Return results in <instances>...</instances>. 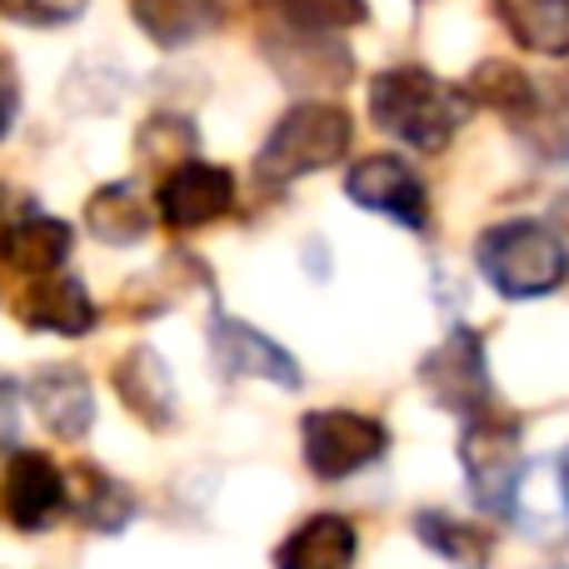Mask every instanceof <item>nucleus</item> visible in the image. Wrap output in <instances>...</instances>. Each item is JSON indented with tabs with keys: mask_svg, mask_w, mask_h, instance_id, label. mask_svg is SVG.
<instances>
[{
	"mask_svg": "<svg viewBox=\"0 0 569 569\" xmlns=\"http://www.w3.org/2000/svg\"><path fill=\"white\" fill-rule=\"evenodd\" d=\"M410 530H415V540H420L425 550L440 555V560L455 565V569H490L495 565V535L485 530V525L455 515V510H440V505L415 510Z\"/></svg>",
	"mask_w": 569,
	"mask_h": 569,
	"instance_id": "f3484780",
	"label": "nucleus"
},
{
	"mask_svg": "<svg viewBox=\"0 0 569 569\" xmlns=\"http://www.w3.org/2000/svg\"><path fill=\"white\" fill-rule=\"evenodd\" d=\"M16 116H20V80H16V66H10V56L0 50V140L10 136Z\"/></svg>",
	"mask_w": 569,
	"mask_h": 569,
	"instance_id": "393cba45",
	"label": "nucleus"
},
{
	"mask_svg": "<svg viewBox=\"0 0 569 569\" xmlns=\"http://www.w3.org/2000/svg\"><path fill=\"white\" fill-rule=\"evenodd\" d=\"M284 30H300V36H340L370 20L365 0H276Z\"/></svg>",
	"mask_w": 569,
	"mask_h": 569,
	"instance_id": "4be33fe9",
	"label": "nucleus"
},
{
	"mask_svg": "<svg viewBox=\"0 0 569 569\" xmlns=\"http://www.w3.org/2000/svg\"><path fill=\"white\" fill-rule=\"evenodd\" d=\"M110 385H116L120 405H126L140 425H150V430H170V425L180 420L176 380H170L166 360H160L150 345H136V350L120 355L116 370H110Z\"/></svg>",
	"mask_w": 569,
	"mask_h": 569,
	"instance_id": "f8f14e48",
	"label": "nucleus"
},
{
	"mask_svg": "<svg viewBox=\"0 0 569 569\" xmlns=\"http://www.w3.org/2000/svg\"><path fill=\"white\" fill-rule=\"evenodd\" d=\"M66 515L96 535H120L136 520V495L100 465H76L66 470Z\"/></svg>",
	"mask_w": 569,
	"mask_h": 569,
	"instance_id": "dca6fc26",
	"label": "nucleus"
},
{
	"mask_svg": "<svg viewBox=\"0 0 569 569\" xmlns=\"http://www.w3.org/2000/svg\"><path fill=\"white\" fill-rule=\"evenodd\" d=\"M475 266H480L485 284L505 300H545L569 280V246L545 220L515 216L480 230Z\"/></svg>",
	"mask_w": 569,
	"mask_h": 569,
	"instance_id": "7ed1b4c3",
	"label": "nucleus"
},
{
	"mask_svg": "<svg viewBox=\"0 0 569 569\" xmlns=\"http://www.w3.org/2000/svg\"><path fill=\"white\" fill-rule=\"evenodd\" d=\"M460 470H465V490H470L475 510L500 525H520L525 480H530L520 415L500 405V410L480 415V420H465L460 425Z\"/></svg>",
	"mask_w": 569,
	"mask_h": 569,
	"instance_id": "f03ea898",
	"label": "nucleus"
},
{
	"mask_svg": "<svg viewBox=\"0 0 569 569\" xmlns=\"http://www.w3.org/2000/svg\"><path fill=\"white\" fill-rule=\"evenodd\" d=\"M210 360L226 380H266L280 390H300L305 370L280 340H270L266 330L236 320V315L216 310L210 315Z\"/></svg>",
	"mask_w": 569,
	"mask_h": 569,
	"instance_id": "9d476101",
	"label": "nucleus"
},
{
	"mask_svg": "<svg viewBox=\"0 0 569 569\" xmlns=\"http://www.w3.org/2000/svg\"><path fill=\"white\" fill-rule=\"evenodd\" d=\"M360 565V530L350 515H305L276 545V569H355Z\"/></svg>",
	"mask_w": 569,
	"mask_h": 569,
	"instance_id": "ddd939ff",
	"label": "nucleus"
},
{
	"mask_svg": "<svg viewBox=\"0 0 569 569\" xmlns=\"http://www.w3.org/2000/svg\"><path fill=\"white\" fill-rule=\"evenodd\" d=\"M555 490H560V510H565V525H569V445L555 460Z\"/></svg>",
	"mask_w": 569,
	"mask_h": 569,
	"instance_id": "a878e982",
	"label": "nucleus"
},
{
	"mask_svg": "<svg viewBox=\"0 0 569 569\" xmlns=\"http://www.w3.org/2000/svg\"><path fill=\"white\" fill-rule=\"evenodd\" d=\"M390 455V425L365 410L325 405L300 415V460L320 485H345Z\"/></svg>",
	"mask_w": 569,
	"mask_h": 569,
	"instance_id": "39448f33",
	"label": "nucleus"
},
{
	"mask_svg": "<svg viewBox=\"0 0 569 569\" xmlns=\"http://www.w3.org/2000/svg\"><path fill=\"white\" fill-rule=\"evenodd\" d=\"M70 246H76V236H70L66 220H50L40 210H26L20 220L0 226V266L20 280H40L66 270Z\"/></svg>",
	"mask_w": 569,
	"mask_h": 569,
	"instance_id": "4468645a",
	"label": "nucleus"
},
{
	"mask_svg": "<svg viewBox=\"0 0 569 569\" xmlns=\"http://www.w3.org/2000/svg\"><path fill=\"white\" fill-rule=\"evenodd\" d=\"M465 96H470V106L495 110V116H505L510 126H520V120H530L535 110H540L535 80L525 76L520 66H510V60H480V66L470 70V80H465Z\"/></svg>",
	"mask_w": 569,
	"mask_h": 569,
	"instance_id": "412c9836",
	"label": "nucleus"
},
{
	"mask_svg": "<svg viewBox=\"0 0 569 569\" xmlns=\"http://www.w3.org/2000/svg\"><path fill=\"white\" fill-rule=\"evenodd\" d=\"M86 6L90 0H0V16L20 20V26L50 30V26H70V20H80Z\"/></svg>",
	"mask_w": 569,
	"mask_h": 569,
	"instance_id": "b1692460",
	"label": "nucleus"
},
{
	"mask_svg": "<svg viewBox=\"0 0 569 569\" xmlns=\"http://www.w3.org/2000/svg\"><path fill=\"white\" fill-rule=\"evenodd\" d=\"M196 146H200L196 126L180 116H156V120H146V130H140V156L160 160L166 170L180 166V160H196Z\"/></svg>",
	"mask_w": 569,
	"mask_h": 569,
	"instance_id": "5701e85b",
	"label": "nucleus"
},
{
	"mask_svg": "<svg viewBox=\"0 0 569 569\" xmlns=\"http://www.w3.org/2000/svg\"><path fill=\"white\" fill-rule=\"evenodd\" d=\"M345 196L360 210L395 220L405 230H430V190H425L420 170L400 156H365L345 170Z\"/></svg>",
	"mask_w": 569,
	"mask_h": 569,
	"instance_id": "0eeeda50",
	"label": "nucleus"
},
{
	"mask_svg": "<svg viewBox=\"0 0 569 569\" xmlns=\"http://www.w3.org/2000/svg\"><path fill=\"white\" fill-rule=\"evenodd\" d=\"M350 140H355L350 110L335 106V100H300L266 136V146L256 156V176L266 186H290V180H305L315 170H330L335 160H345Z\"/></svg>",
	"mask_w": 569,
	"mask_h": 569,
	"instance_id": "20e7f679",
	"label": "nucleus"
},
{
	"mask_svg": "<svg viewBox=\"0 0 569 569\" xmlns=\"http://www.w3.org/2000/svg\"><path fill=\"white\" fill-rule=\"evenodd\" d=\"M16 315H20V325H26V330L66 335V340H76V335H90V330H96V320H100L90 290L76 276H70V270L26 280V290H20V300H16Z\"/></svg>",
	"mask_w": 569,
	"mask_h": 569,
	"instance_id": "9b49d317",
	"label": "nucleus"
},
{
	"mask_svg": "<svg viewBox=\"0 0 569 569\" xmlns=\"http://www.w3.org/2000/svg\"><path fill=\"white\" fill-rule=\"evenodd\" d=\"M420 385L430 390V400L440 410L460 415L465 420H480V415L500 410V395H495V375H490V355H485V335L475 325H455L440 345L420 360Z\"/></svg>",
	"mask_w": 569,
	"mask_h": 569,
	"instance_id": "423d86ee",
	"label": "nucleus"
},
{
	"mask_svg": "<svg viewBox=\"0 0 569 569\" xmlns=\"http://www.w3.org/2000/svg\"><path fill=\"white\" fill-rule=\"evenodd\" d=\"M66 515V470L46 450H16L0 465V520L20 535H46Z\"/></svg>",
	"mask_w": 569,
	"mask_h": 569,
	"instance_id": "6e6552de",
	"label": "nucleus"
},
{
	"mask_svg": "<svg viewBox=\"0 0 569 569\" xmlns=\"http://www.w3.org/2000/svg\"><path fill=\"white\" fill-rule=\"evenodd\" d=\"M370 120L420 156H440L470 120V96L425 66H390L370 80Z\"/></svg>",
	"mask_w": 569,
	"mask_h": 569,
	"instance_id": "f257e3e1",
	"label": "nucleus"
},
{
	"mask_svg": "<svg viewBox=\"0 0 569 569\" xmlns=\"http://www.w3.org/2000/svg\"><path fill=\"white\" fill-rule=\"evenodd\" d=\"M490 10L515 46L550 60L569 56V0H490Z\"/></svg>",
	"mask_w": 569,
	"mask_h": 569,
	"instance_id": "6ab92c4d",
	"label": "nucleus"
},
{
	"mask_svg": "<svg viewBox=\"0 0 569 569\" xmlns=\"http://www.w3.org/2000/svg\"><path fill=\"white\" fill-rule=\"evenodd\" d=\"M156 220L170 230H200L216 226L236 210V176L226 166H210V160H180L160 176L156 186Z\"/></svg>",
	"mask_w": 569,
	"mask_h": 569,
	"instance_id": "1a4fd4ad",
	"label": "nucleus"
},
{
	"mask_svg": "<svg viewBox=\"0 0 569 569\" xmlns=\"http://www.w3.org/2000/svg\"><path fill=\"white\" fill-rule=\"evenodd\" d=\"M130 16L160 50H180L206 40L226 20V6L220 0H130Z\"/></svg>",
	"mask_w": 569,
	"mask_h": 569,
	"instance_id": "a211bd4d",
	"label": "nucleus"
},
{
	"mask_svg": "<svg viewBox=\"0 0 569 569\" xmlns=\"http://www.w3.org/2000/svg\"><path fill=\"white\" fill-rule=\"evenodd\" d=\"M555 216H560V220H565V226H569V196L560 200V210H555Z\"/></svg>",
	"mask_w": 569,
	"mask_h": 569,
	"instance_id": "bb28decb",
	"label": "nucleus"
},
{
	"mask_svg": "<svg viewBox=\"0 0 569 569\" xmlns=\"http://www.w3.org/2000/svg\"><path fill=\"white\" fill-rule=\"evenodd\" d=\"M30 405H36L40 425H46L56 440H86L90 425H96V395H90V380L70 365H50L30 380Z\"/></svg>",
	"mask_w": 569,
	"mask_h": 569,
	"instance_id": "2eb2a0df",
	"label": "nucleus"
},
{
	"mask_svg": "<svg viewBox=\"0 0 569 569\" xmlns=\"http://www.w3.org/2000/svg\"><path fill=\"white\" fill-rule=\"evenodd\" d=\"M86 226L96 230L106 246H136L150 236L156 226V206L140 196L136 180H116V186H100L86 206Z\"/></svg>",
	"mask_w": 569,
	"mask_h": 569,
	"instance_id": "aec40b11",
	"label": "nucleus"
}]
</instances>
